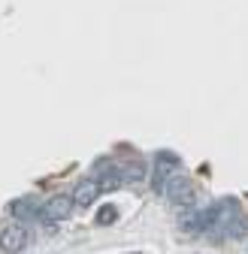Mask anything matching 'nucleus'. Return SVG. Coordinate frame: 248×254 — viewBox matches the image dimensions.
<instances>
[{
	"label": "nucleus",
	"instance_id": "nucleus-8",
	"mask_svg": "<svg viewBox=\"0 0 248 254\" xmlns=\"http://www.w3.org/2000/svg\"><path fill=\"white\" fill-rule=\"evenodd\" d=\"M145 164H139V161H130V164H121V176H124V182H130V185H136V182H142L145 179Z\"/></svg>",
	"mask_w": 248,
	"mask_h": 254
},
{
	"label": "nucleus",
	"instance_id": "nucleus-3",
	"mask_svg": "<svg viewBox=\"0 0 248 254\" xmlns=\"http://www.w3.org/2000/svg\"><path fill=\"white\" fill-rule=\"evenodd\" d=\"M73 194H55L52 200H46V206H43V218L46 221H64V218H70V212H73Z\"/></svg>",
	"mask_w": 248,
	"mask_h": 254
},
{
	"label": "nucleus",
	"instance_id": "nucleus-6",
	"mask_svg": "<svg viewBox=\"0 0 248 254\" xmlns=\"http://www.w3.org/2000/svg\"><path fill=\"white\" fill-rule=\"evenodd\" d=\"M179 230L182 233H203V212L200 209H179Z\"/></svg>",
	"mask_w": 248,
	"mask_h": 254
},
{
	"label": "nucleus",
	"instance_id": "nucleus-4",
	"mask_svg": "<svg viewBox=\"0 0 248 254\" xmlns=\"http://www.w3.org/2000/svg\"><path fill=\"white\" fill-rule=\"evenodd\" d=\"M103 194V188H100V182L94 179V176H88V179H82L76 188H73V203L79 206V209H88L91 203H94L97 197Z\"/></svg>",
	"mask_w": 248,
	"mask_h": 254
},
{
	"label": "nucleus",
	"instance_id": "nucleus-10",
	"mask_svg": "<svg viewBox=\"0 0 248 254\" xmlns=\"http://www.w3.org/2000/svg\"><path fill=\"white\" fill-rule=\"evenodd\" d=\"M18 218H34V212H37V206L34 203H30V200H15L12 206H9Z\"/></svg>",
	"mask_w": 248,
	"mask_h": 254
},
{
	"label": "nucleus",
	"instance_id": "nucleus-5",
	"mask_svg": "<svg viewBox=\"0 0 248 254\" xmlns=\"http://www.w3.org/2000/svg\"><path fill=\"white\" fill-rule=\"evenodd\" d=\"M94 179L100 182V188H103V190H118V188L124 185L121 167H118V164H112V161H106V164H97V176H94Z\"/></svg>",
	"mask_w": 248,
	"mask_h": 254
},
{
	"label": "nucleus",
	"instance_id": "nucleus-11",
	"mask_svg": "<svg viewBox=\"0 0 248 254\" xmlns=\"http://www.w3.org/2000/svg\"><path fill=\"white\" fill-rule=\"evenodd\" d=\"M115 218H118V209L115 206H103L100 215H97V224H115Z\"/></svg>",
	"mask_w": 248,
	"mask_h": 254
},
{
	"label": "nucleus",
	"instance_id": "nucleus-7",
	"mask_svg": "<svg viewBox=\"0 0 248 254\" xmlns=\"http://www.w3.org/2000/svg\"><path fill=\"white\" fill-rule=\"evenodd\" d=\"M245 236H248V218L242 212H236L224 227V239H245Z\"/></svg>",
	"mask_w": 248,
	"mask_h": 254
},
{
	"label": "nucleus",
	"instance_id": "nucleus-2",
	"mask_svg": "<svg viewBox=\"0 0 248 254\" xmlns=\"http://www.w3.org/2000/svg\"><path fill=\"white\" fill-rule=\"evenodd\" d=\"M27 242H30V233H27V227L21 224V221H12V224H6L3 230H0V251H6V254L24 251Z\"/></svg>",
	"mask_w": 248,
	"mask_h": 254
},
{
	"label": "nucleus",
	"instance_id": "nucleus-1",
	"mask_svg": "<svg viewBox=\"0 0 248 254\" xmlns=\"http://www.w3.org/2000/svg\"><path fill=\"white\" fill-rule=\"evenodd\" d=\"M164 197L176 206V209H194L197 206V188L191 179H185V176H173L167 182V190H164Z\"/></svg>",
	"mask_w": 248,
	"mask_h": 254
},
{
	"label": "nucleus",
	"instance_id": "nucleus-9",
	"mask_svg": "<svg viewBox=\"0 0 248 254\" xmlns=\"http://www.w3.org/2000/svg\"><path fill=\"white\" fill-rule=\"evenodd\" d=\"M154 164H158V167H167V170H176V167H182L179 154H173V151H158V154H154Z\"/></svg>",
	"mask_w": 248,
	"mask_h": 254
}]
</instances>
